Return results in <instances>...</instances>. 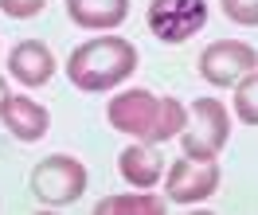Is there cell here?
I'll use <instances>...</instances> for the list:
<instances>
[{"mask_svg":"<svg viewBox=\"0 0 258 215\" xmlns=\"http://www.w3.org/2000/svg\"><path fill=\"white\" fill-rule=\"evenodd\" d=\"M133 70H137V47L121 35L86 39L67 59V79L82 94H106L113 86H121Z\"/></svg>","mask_w":258,"mask_h":215,"instance_id":"obj_1","label":"cell"},{"mask_svg":"<svg viewBox=\"0 0 258 215\" xmlns=\"http://www.w3.org/2000/svg\"><path fill=\"white\" fill-rule=\"evenodd\" d=\"M223 16L242 24V28H258V0H219Z\"/></svg>","mask_w":258,"mask_h":215,"instance_id":"obj_15","label":"cell"},{"mask_svg":"<svg viewBox=\"0 0 258 215\" xmlns=\"http://www.w3.org/2000/svg\"><path fill=\"white\" fill-rule=\"evenodd\" d=\"M117 172H121V180H125V184L141 188V192L157 188V184H161V153H157V145L137 141V145L121 149V157H117Z\"/></svg>","mask_w":258,"mask_h":215,"instance_id":"obj_11","label":"cell"},{"mask_svg":"<svg viewBox=\"0 0 258 215\" xmlns=\"http://www.w3.org/2000/svg\"><path fill=\"white\" fill-rule=\"evenodd\" d=\"M117 211H125V215H161L164 203L157 196H145V192L106 196V199H98V203H94V215H117Z\"/></svg>","mask_w":258,"mask_h":215,"instance_id":"obj_13","label":"cell"},{"mask_svg":"<svg viewBox=\"0 0 258 215\" xmlns=\"http://www.w3.org/2000/svg\"><path fill=\"white\" fill-rule=\"evenodd\" d=\"M86 165L79 157H67V153H55V157H43L39 165L32 168V192L39 203L47 207H67L86 192Z\"/></svg>","mask_w":258,"mask_h":215,"instance_id":"obj_3","label":"cell"},{"mask_svg":"<svg viewBox=\"0 0 258 215\" xmlns=\"http://www.w3.org/2000/svg\"><path fill=\"white\" fill-rule=\"evenodd\" d=\"M157 94L145 90V86H133V90H121L117 98H110L106 106V117L117 133H129V137H145L153 117H157Z\"/></svg>","mask_w":258,"mask_h":215,"instance_id":"obj_7","label":"cell"},{"mask_svg":"<svg viewBox=\"0 0 258 215\" xmlns=\"http://www.w3.org/2000/svg\"><path fill=\"white\" fill-rule=\"evenodd\" d=\"M47 8V0H0V12L12 20H32Z\"/></svg>","mask_w":258,"mask_h":215,"instance_id":"obj_16","label":"cell"},{"mask_svg":"<svg viewBox=\"0 0 258 215\" xmlns=\"http://www.w3.org/2000/svg\"><path fill=\"white\" fill-rule=\"evenodd\" d=\"M227 141H231V114L223 110V102L219 98H196L192 110H188V125L180 133L184 157L215 161Z\"/></svg>","mask_w":258,"mask_h":215,"instance_id":"obj_2","label":"cell"},{"mask_svg":"<svg viewBox=\"0 0 258 215\" xmlns=\"http://www.w3.org/2000/svg\"><path fill=\"white\" fill-rule=\"evenodd\" d=\"M4 98H8V86H4V79H0V106H4Z\"/></svg>","mask_w":258,"mask_h":215,"instance_id":"obj_17","label":"cell"},{"mask_svg":"<svg viewBox=\"0 0 258 215\" xmlns=\"http://www.w3.org/2000/svg\"><path fill=\"white\" fill-rule=\"evenodd\" d=\"M149 32L161 43H184L208 24V0H153L149 4Z\"/></svg>","mask_w":258,"mask_h":215,"instance_id":"obj_4","label":"cell"},{"mask_svg":"<svg viewBox=\"0 0 258 215\" xmlns=\"http://www.w3.org/2000/svg\"><path fill=\"white\" fill-rule=\"evenodd\" d=\"M258 66V51L242 39H215L200 51V75L211 86H235Z\"/></svg>","mask_w":258,"mask_h":215,"instance_id":"obj_5","label":"cell"},{"mask_svg":"<svg viewBox=\"0 0 258 215\" xmlns=\"http://www.w3.org/2000/svg\"><path fill=\"white\" fill-rule=\"evenodd\" d=\"M8 75L24 86H47L55 79V55L39 39H20L8 51Z\"/></svg>","mask_w":258,"mask_h":215,"instance_id":"obj_9","label":"cell"},{"mask_svg":"<svg viewBox=\"0 0 258 215\" xmlns=\"http://www.w3.org/2000/svg\"><path fill=\"white\" fill-rule=\"evenodd\" d=\"M67 16L82 32H113L129 16V0H67Z\"/></svg>","mask_w":258,"mask_h":215,"instance_id":"obj_10","label":"cell"},{"mask_svg":"<svg viewBox=\"0 0 258 215\" xmlns=\"http://www.w3.org/2000/svg\"><path fill=\"white\" fill-rule=\"evenodd\" d=\"M0 121L16 141H43L51 129V114L28 94H8L0 106Z\"/></svg>","mask_w":258,"mask_h":215,"instance_id":"obj_8","label":"cell"},{"mask_svg":"<svg viewBox=\"0 0 258 215\" xmlns=\"http://www.w3.org/2000/svg\"><path fill=\"white\" fill-rule=\"evenodd\" d=\"M235 114L242 125H258V70L235 83Z\"/></svg>","mask_w":258,"mask_h":215,"instance_id":"obj_14","label":"cell"},{"mask_svg":"<svg viewBox=\"0 0 258 215\" xmlns=\"http://www.w3.org/2000/svg\"><path fill=\"white\" fill-rule=\"evenodd\" d=\"M184 125H188V106H184L180 98H161V102H157V117H153V125H149V133L141 137V141H149V145H164V141L180 137Z\"/></svg>","mask_w":258,"mask_h":215,"instance_id":"obj_12","label":"cell"},{"mask_svg":"<svg viewBox=\"0 0 258 215\" xmlns=\"http://www.w3.org/2000/svg\"><path fill=\"white\" fill-rule=\"evenodd\" d=\"M219 188V165L215 161H196V157H184L168 168L164 176V192L172 203H200L208 199L211 192Z\"/></svg>","mask_w":258,"mask_h":215,"instance_id":"obj_6","label":"cell"}]
</instances>
